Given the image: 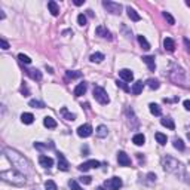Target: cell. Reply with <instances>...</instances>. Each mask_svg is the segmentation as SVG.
I'll return each instance as SVG.
<instances>
[{"label":"cell","instance_id":"19","mask_svg":"<svg viewBox=\"0 0 190 190\" xmlns=\"http://www.w3.org/2000/svg\"><path fill=\"white\" fill-rule=\"evenodd\" d=\"M27 74L31 79H34V80H42V73H40L37 68H28Z\"/></svg>","mask_w":190,"mask_h":190},{"label":"cell","instance_id":"34","mask_svg":"<svg viewBox=\"0 0 190 190\" xmlns=\"http://www.w3.org/2000/svg\"><path fill=\"white\" fill-rule=\"evenodd\" d=\"M174 147L177 149V150H184V143H183V140H180V138H175L174 140Z\"/></svg>","mask_w":190,"mask_h":190},{"label":"cell","instance_id":"26","mask_svg":"<svg viewBox=\"0 0 190 190\" xmlns=\"http://www.w3.org/2000/svg\"><path fill=\"white\" fill-rule=\"evenodd\" d=\"M161 123H162L163 126H166L168 129H175V123H174V120L171 118H163L161 120Z\"/></svg>","mask_w":190,"mask_h":190},{"label":"cell","instance_id":"40","mask_svg":"<svg viewBox=\"0 0 190 190\" xmlns=\"http://www.w3.org/2000/svg\"><path fill=\"white\" fill-rule=\"evenodd\" d=\"M163 18H165V19H166V21L171 24V25H174V24H175V19L171 17V13H168V12H163Z\"/></svg>","mask_w":190,"mask_h":190},{"label":"cell","instance_id":"2","mask_svg":"<svg viewBox=\"0 0 190 190\" xmlns=\"http://www.w3.org/2000/svg\"><path fill=\"white\" fill-rule=\"evenodd\" d=\"M0 177L5 180L6 183H11L13 186H24L25 184V177L23 172H19L18 169H6L0 172Z\"/></svg>","mask_w":190,"mask_h":190},{"label":"cell","instance_id":"50","mask_svg":"<svg viewBox=\"0 0 190 190\" xmlns=\"http://www.w3.org/2000/svg\"><path fill=\"white\" fill-rule=\"evenodd\" d=\"M187 138H189V140H190V132H189V134H187Z\"/></svg>","mask_w":190,"mask_h":190},{"label":"cell","instance_id":"45","mask_svg":"<svg viewBox=\"0 0 190 190\" xmlns=\"http://www.w3.org/2000/svg\"><path fill=\"white\" fill-rule=\"evenodd\" d=\"M147 177H149V181H150V183L156 181V175H155L153 172H149V175H147Z\"/></svg>","mask_w":190,"mask_h":190},{"label":"cell","instance_id":"1","mask_svg":"<svg viewBox=\"0 0 190 190\" xmlns=\"http://www.w3.org/2000/svg\"><path fill=\"white\" fill-rule=\"evenodd\" d=\"M3 153H5L6 157L11 161V163L13 165L15 169H18L19 172H23L24 175L27 172H30V163H28V161L21 155V153H18L17 150H13L11 147H6L5 150H3Z\"/></svg>","mask_w":190,"mask_h":190},{"label":"cell","instance_id":"20","mask_svg":"<svg viewBox=\"0 0 190 190\" xmlns=\"http://www.w3.org/2000/svg\"><path fill=\"white\" fill-rule=\"evenodd\" d=\"M48 8H49L50 13L54 15V17H58L60 15V8H58V5H56L54 0H50V2H48Z\"/></svg>","mask_w":190,"mask_h":190},{"label":"cell","instance_id":"21","mask_svg":"<svg viewBox=\"0 0 190 190\" xmlns=\"http://www.w3.org/2000/svg\"><path fill=\"white\" fill-rule=\"evenodd\" d=\"M137 39H138V43H140V46L143 48V49H145V50L150 49V43L147 42V39H145L143 34H138V36H137Z\"/></svg>","mask_w":190,"mask_h":190},{"label":"cell","instance_id":"31","mask_svg":"<svg viewBox=\"0 0 190 190\" xmlns=\"http://www.w3.org/2000/svg\"><path fill=\"white\" fill-rule=\"evenodd\" d=\"M155 138H156V141L157 143H159V144L161 145H165L166 144V135H163L162 132H156V134H155Z\"/></svg>","mask_w":190,"mask_h":190},{"label":"cell","instance_id":"24","mask_svg":"<svg viewBox=\"0 0 190 190\" xmlns=\"http://www.w3.org/2000/svg\"><path fill=\"white\" fill-rule=\"evenodd\" d=\"M61 114L64 116V119H66V120H71V122H73V120L76 119V114L68 112L67 107H62V108H61Z\"/></svg>","mask_w":190,"mask_h":190},{"label":"cell","instance_id":"3","mask_svg":"<svg viewBox=\"0 0 190 190\" xmlns=\"http://www.w3.org/2000/svg\"><path fill=\"white\" fill-rule=\"evenodd\" d=\"M162 166L166 172H178V169H181L183 165H181L177 159H174V157L163 156L162 157Z\"/></svg>","mask_w":190,"mask_h":190},{"label":"cell","instance_id":"7","mask_svg":"<svg viewBox=\"0 0 190 190\" xmlns=\"http://www.w3.org/2000/svg\"><path fill=\"white\" fill-rule=\"evenodd\" d=\"M92 134V126L89 123H85V125H80L77 128V135L82 137V138H88L89 135Z\"/></svg>","mask_w":190,"mask_h":190},{"label":"cell","instance_id":"25","mask_svg":"<svg viewBox=\"0 0 190 190\" xmlns=\"http://www.w3.org/2000/svg\"><path fill=\"white\" fill-rule=\"evenodd\" d=\"M145 141V137L143 134H135L134 137H132V143H134L135 145H143Z\"/></svg>","mask_w":190,"mask_h":190},{"label":"cell","instance_id":"43","mask_svg":"<svg viewBox=\"0 0 190 190\" xmlns=\"http://www.w3.org/2000/svg\"><path fill=\"white\" fill-rule=\"evenodd\" d=\"M0 45H2V49H3V50L9 49V43H8L5 39H0Z\"/></svg>","mask_w":190,"mask_h":190},{"label":"cell","instance_id":"4","mask_svg":"<svg viewBox=\"0 0 190 190\" xmlns=\"http://www.w3.org/2000/svg\"><path fill=\"white\" fill-rule=\"evenodd\" d=\"M92 94H94L95 100L98 101L100 104H103V106H106V104L110 103V98H108L106 89H104V88H101V86H95L94 91H92Z\"/></svg>","mask_w":190,"mask_h":190},{"label":"cell","instance_id":"36","mask_svg":"<svg viewBox=\"0 0 190 190\" xmlns=\"http://www.w3.org/2000/svg\"><path fill=\"white\" fill-rule=\"evenodd\" d=\"M68 186H70V189L71 190H83L80 186H79L77 181H74V180H70V181H68Z\"/></svg>","mask_w":190,"mask_h":190},{"label":"cell","instance_id":"41","mask_svg":"<svg viewBox=\"0 0 190 190\" xmlns=\"http://www.w3.org/2000/svg\"><path fill=\"white\" fill-rule=\"evenodd\" d=\"M77 23H79V25H86V17H85L83 13H80L77 17Z\"/></svg>","mask_w":190,"mask_h":190},{"label":"cell","instance_id":"14","mask_svg":"<svg viewBox=\"0 0 190 190\" xmlns=\"http://www.w3.org/2000/svg\"><path fill=\"white\" fill-rule=\"evenodd\" d=\"M143 62L147 64V67H149L150 71H155V68H156V64H155V56H150V55L143 56Z\"/></svg>","mask_w":190,"mask_h":190},{"label":"cell","instance_id":"17","mask_svg":"<svg viewBox=\"0 0 190 190\" xmlns=\"http://www.w3.org/2000/svg\"><path fill=\"white\" fill-rule=\"evenodd\" d=\"M143 88H144V83L141 82V80H138V82H135L134 85H132V88H131V92L134 95H140L141 92H143Z\"/></svg>","mask_w":190,"mask_h":190},{"label":"cell","instance_id":"9","mask_svg":"<svg viewBox=\"0 0 190 190\" xmlns=\"http://www.w3.org/2000/svg\"><path fill=\"white\" fill-rule=\"evenodd\" d=\"M95 33H97V36H100V37H103V39H107V40H113V36L112 33L107 30L104 25H98L97 27V30H95Z\"/></svg>","mask_w":190,"mask_h":190},{"label":"cell","instance_id":"37","mask_svg":"<svg viewBox=\"0 0 190 190\" xmlns=\"http://www.w3.org/2000/svg\"><path fill=\"white\" fill-rule=\"evenodd\" d=\"M45 189L46 190H56V184L52 181V180H48L45 183Z\"/></svg>","mask_w":190,"mask_h":190},{"label":"cell","instance_id":"28","mask_svg":"<svg viewBox=\"0 0 190 190\" xmlns=\"http://www.w3.org/2000/svg\"><path fill=\"white\" fill-rule=\"evenodd\" d=\"M149 108H150V113L151 114H155V116H161V114H162L161 107L157 106V104H155V103H151L150 106H149Z\"/></svg>","mask_w":190,"mask_h":190},{"label":"cell","instance_id":"38","mask_svg":"<svg viewBox=\"0 0 190 190\" xmlns=\"http://www.w3.org/2000/svg\"><path fill=\"white\" fill-rule=\"evenodd\" d=\"M18 60H19L21 62H24V64H30V62H31V60H30V56L24 55V54H19V55H18Z\"/></svg>","mask_w":190,"mask_h":190},{"label":"cell","instance_id":"47","mask_svg":"<svg viewBox=\"0 0 190 190\" xmlns=\"http://www.w3.org/2000/svg\"><path fill=\"white\" fill-rule=\"evenodd\" d=\"M21 92H23V94H25V97L28 95V89L25 88V85H23V86H21Z\"/></svg>","mask_w":190,"mask_h":190},{"label":"cell","instance_id":"35","mask_svg":"<svg viewBox=\"0 0 190 190\" xmlns=\"http://www.w3.org/2000/svg\"><path fill=\"white\" fill-rule=\"evenodd\" d=\"M66 76H67L68 79H77V77H82V73L80 71H67Z\"/></svg>","mask_w":190,"mask_h":190},{"label":"cell","instance_id":"12","mask_svg":"<svg viewBox=\"0 0 190 190\" xmlns=\"http://www.w3.org/2000/svg\"><path fill=\"white\" fill-rule=\"evenodd\" d=\"M39 163L42 165L43 168H46V169H49L50 166H54V159L49 156H45V155H42V156L39 157Z\"/></svg>","mask_w":190,"mask_h":190},{"label":"cell","instance_id":"10","mask_svg":"<svg viewBox=\"0 0 190 190\" xmlns=\"http://www.w3.org/2000/svg\"><path fill=\"white\" fill-rule=\"evenodd\" d=\"M119 77L122 79L123 82H131L134 79V73L129 68H122V70H119Z\"/></svg>","mask_w":190,"mask_h":190},{"label":"cell","instance_id":"42","mask_svg":"<svg viewBox=\"0 0 190 190\" xmlns=\"http://www.w3.org/2000/svg\"><path fill=\"white\" fill-rule=\"evenodd\" d=\"M116 85H118V86H120V88H122L123 91H126V92H129V91H131L128 86L125 85V82H123V80H118V82H116Z\"/></svg>","mask_w":190,"mask_h":190},{"label":"cell","instance_id":"18","mask_svg":"<svg viewBox=\"0 0 190 190\" xmlns=\"http://www.w3.org/2000/svg\"><path fill=\"white\" fill-rule=\"evenodd\" d=\"M34 147H36L37 150H48V149L54 150V149H55V145H54L52 141H49L48 144H45V143H34Z\"/></svg>","mask_w":190,"mask_h":190},{"label":"cell","instance_id":"5","mask_svg":"<svg viewBox=\"0 0 190 190\" xmlns=\"http://www.w3.org/2000/svg\"><path fill=\"white\" fill-rule=\"evenodd\" d=\"M103 6L107 12H110L113 15H120L122 12V5L120 3H116V2H110V0H104L103 2Z\"/></svg>","mask_w":190,"mask_h":190},{"label":"cell","instance_id":"6","mask_svg":"<svg viewBox=\"0 0 190 190\" xmlns=\"http://www.w3.org/2000/svg\"><path fill=\"white\" fill-rule=\"evenodd\" d=\"M122 180L119 178V177H113V178L107 180L106 183H104V186H106V189L108 190H119L120 187H122Z\"/></svg>","mask_w":190,"mask_h":190},{"label":"cell","instance_id":"33","mask_svg":"<svg viewBox=\"0 0 190 190\" xmlns=\"http://www.w3.org/2000/svg\"><path fill=\"white\" fill-rule=\"evenodd\" d=\"M147 85H149V88H150V89H157V88L161 86L156 79H149V80H147Z\"/></svg>","mask_w":190,"mask_h":190},{"label":"cell","instance_id":"48","mask_svg":"<svg viewBox=\"0 0 190 190\" xmlns=\"http://www.w3.org/2000/svg\"><path fill=\"white\" fill-rule=\"evenodd\" d=\"M83 3H85V2H82V0H74V5H76V6H82Z\"/></svg>","mask_w":190,"mask_h":190},{"label":"cell","instance_id":"29","mask_svg":"<svg viewBox=\"0 0 190 190\" xmlns=\"http://www.w3.org/2000/svg\"><path fill=\"white\" fill-rule=\"evenodd\" d=\"M107 134H108V129H107V126H104V125H100V126L97 128V135H98L100 138H104V137H107Z\"/></svg>","mask_w":190,"mask_h":190},{"label":"cell","instance_id":"23","mask_svg":"<svg viewBox=\"0 0 190 190\" xmlns=\"http://www.w3.org/2000/svg\"><path fill=\"white\" fill-rule=\"evenodd\" d=\"M43 125H45L46 128L54 129V128H56V120L55 119H52L50 116H46V118L43 119Z\"/></svg>","mask_w":190,"mask_h":190},{"label":"cell","instance_id":"39","mask_svg":"<svg viewBox=\"0 0 190 190\" xmlns=\"http://www.w3.org/2000/svg\"><path fill=\"white\" fill-rule=\"evenodd\" d=\"M79 181H80V183H83V184H91L92 178H91L89 175H82V177L79 178Z\"/></svg>","mask_w":190,"mask_h":190},{"label":"cell","instance_id":"49","mask_svg":"<svg viewBox=\"0 0 190 190\" xmlns=\"http://www.w3.org/2000/svg\"><path fill=\"white\" fill-rule=\"evenodd\" d=\"M97 190H106V189H104V187H98V189H97Z\"/></svg>","mask_w":190,"mask_h":190},{"label":"cell","instance_id":"32","mask_svg":"<svg viewBox=\"0 0 190 190\" xmlns=\"http://www.w3.org/2000/svg\"><path fill=\"white\" fill-rule=\"evenodd\" d=\"M28 104H30V107H34V108H43V107H45V104L39 100H30Z\"/></svg>","mask_w":190,"mask_h":190},{"label":"cell","instance_id":"27","mask_svg":"<svg viewBox=\"0 0 190 190\" xmlns=\"http://www.w3.org/2000/svg\"><path fill=\"white\" fill-rule=\"evenodd\" d=\"M126 12H128V17L131 18L132 21H140V19H141V17L134 11V9H132V8H126Z\"/></svg>","mask_w":190,"mask_h":190},{"label":"cell","instance_id":"44","mask_svg":"<svg viewBox=\"0 0 190 190\" xmlns=\"http://www.w3.org/2000/svg\"><path fill=\"white\" fill-rule=\"evenodd\" d=\"M183 42H184V45H186V49H187V52L190 54V40L187 39V37H184V40H183Z\"/></svg>","mask_w":190,"mask_h":190},{"label":"cell","instance_id":"15","mask_svg":"<svg viewBox=\"0 0 190 190\" xmlns=\"http://www.w3.org/2000/svg\"><path fill=\"white\" fill-rule=\"evenodd\" d=\"M163 48H165V50H168V52H174V50H175V43H174V40L171 39V37H165V39H163Z\"/></svg>","mask_w":190,"mask_h":190},{"label":"cell","instance_id":"30","mask_svg":"<svg viewBox=\"0 0 190 190\" xmlns=\"http://www.w3.org/2000/svg\"><path fill=\"white\" fill-rule=\"evenodd\" d=\"M91 62H101L103 60H104V54H101V52H95V54H92L91 55Z\"/></svg>","mask_w":190,"mask_h":190},{"label":"cell","instance_id":"46","mask_svg":"<svg viewBox=\"0 0 190 190\" xmlns=\"http://www.w3.org/2000/svg\"><path fill=\"white\" fill-rule=\"evenodd\" d=\"M183 106H184L186 110H190V100H186L184 103H183Z\"/></svg>","mask_w":190,"mask_h":190},{"label":"cell","instance_id":"22","mask_svg":"<svg viewBox=\"0 0 190 190\" xmlns=\"http://www.w3.org/2000/svg\"><path fill=\"white\" fill-rule=\"evenodd\" d=\"M21 122L25 123V125H30V123L34 122V116L31 113H23L21 114Z\"/></svg>","mask_w":190,"mask_h":190},{"label":"cell","instance_id":"8","mask_svg":"<svg viewBox=\"0 0 190 190\" xmlns=\"http://www.w3.org/2000/svg\"><path fill=\"white\" fill-rule=\"evenodd\" d=\"M101 163L98 162V161H95V159H92V161H88V162H83L79 165V171H82V172H86V171H89L91 168H98Z\"/></svg>","mask_w":190,"mask_h":190},{"label":"cell","instance_id":"11","mask_svg":"<svg viewBox=\"0 0 190 190\" xmlns=\"http://www.w3.org/2000/svg\"><path fill=\"white\" fill-rule=\"evenodd\" d=\"M118 162L120 166H129L131 165V159L125 151H119L118 153Z\"/></svg>","mask_w":190,"mask_h":190},{"label":"cell","instance_id":"13","mask_svg":"<svg viewBox=\"0 0 190 190\" xmlns=\"http://www.w3.org/2000/svg\"><path fill=\"white\" fill-rule=\"evenodd\" d=\"M56 157H58V168L61 171H68V162L67 159L64 157V155L62 153H56Z\"/></svg>","mask_w":190,"mask_h":190},{"label":"cell","instance_id":"16","mask_svg":"<svg viewBox=\"0 0 190 190\" xmlns=\"http://www.w3.org/2000/svg\"><path fill=\"white\" fill-rule=\"evenodd\" d=\"M86 89H88V85L85 83V82L79 83L77 86L74 88V97H82V95L86 92Z\"/></svg>","mask_w":190,"mask_h":190}]
</instances>
